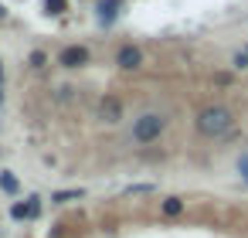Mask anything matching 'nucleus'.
I'll return each mask as SVG.
<instances>
[{"label":"nucleus","mask_w":248,"mask_h":238,"mask_svg":"<svg viewBox=\"0 0 248 238\" xmlns=\"http://www.w3.org/2000/svg\"><path fill=\"white\" fill-rule=\"evenodd\" d=\"M0 17H7V11H4V4H0Z\"/></svg>","instance_id":"15"},{"label":"nucleus","mask_w":248,"mask_h":238,"mask_svg":"<svg viewBox=\"0 0 248 238\" xmlns=\"http://www.w3.org/2000/svg\"><path fill=\"white\" fill-rule=\"evenodd\" d=\"M75 197H82V190H58V194H55V201H58V204H65V201H75Z\"/></svg>","instance_id":"10"},{"label":"nucleus","mask_w":248,"mask_h":238,"mask_svg":"<svg viewBox=\"0 0 248 238\" xmlns=\"http://www.w3.org/2000/svg\"><path fill=\"white\" fill-rule=\"evenodd\" d=\"M163 126H167V119H163V116L146 112V116H140V119H136V126H133V140H136V143H150V140H156V136L163 133Z\"/></svg>","instance_id":"2"},{"label":"nucleus","mask_w":248,"mask_h":238,"mask_svg":"<svg viewBox=\"0 0 248 238\" xmlns=\"http://www.w3.org/2000/svg\"><path fill=\"white\" fill-rule=\"evenodd\" d=\"M234 68H248V51H238L234 55Z\"/></svg>","instance_id":"13"},{"label":"nucleus","mask_w":248,"mask_h":238,"mask_svg":"<svg viewBox=\"0 0 248 238\" xmlns=\"http://www.w3.org/2000/svg\"><path fill=\"white\" fill-rule=\"evenodd\" d=\"M119 7H123V0H102V4H99V21L102 24H112Z\"/></svg>","instance_id":"6"},{"label":"nucleus","mask_w":248,"mask_h":238,"mask_svg":"<svg viewBox=\"0 0 248 238\" xmlns=\"http://www.w3.org/2000/svg\"><path fill=\"white\" fill-rule=\"evenodd\" d=\"M11 214H14V218H31V207H28V204H14Z\"/></svg>","instance_id":"11"},{"label":"nucleus","mask_w":248,"mask_h":238,"mask_svg":"<svg viewBox=\"0 0 248 238\" xmlns=\"http://www.w3.org/2000/svg\"><path fill=\"white\" fill-rule=\"evenodd\" d=\"M241 167H245V177H248V157H245V160H241Z\"/></svg>","instance_id":"14"},{"label":"nucleus","mask_w":248,"mask_h":238,"mask_svg":"<svg viewBox=\"0 0 248 238\" xmlns=\"http://www.w3.org/2000/svg\"><path fill=\"white\" fill-rule=\"evenodd\" d=\"M0 190L17 194V177H14V174H0Z\"/></svg>","instance_id":"7"},{"label":"nucleus","mask_w":248,"mask_h":238,"mask_svg":"<svg viewBox=\"0 0 248 238\" xmlns=\"http://www.w3.org/2000/svg\"><path fill=\"white\" fill-rule=\"evenodd\" d=\"M85 62H89V48H82V45H68L58 55V65H65V68H82Z\"/></svg>","instance_id":"3"},{"label":"nucleus","mask_w":248,"mask_h":238,"mask_svg":"<svg viewBox=\"0 0 248 238\" xmlns=\"http://www.w3.org/2000/svg\"><path fill=\"white\" fill-rule=\"evenodd\" d=\"M197 129H201L204 136H224V133L231 129V112H228L224 106H207V109H201V116H197Z\"/></svg>","instance_id":"1"},{"label":"nucleus","mask_w":248,"mask_h":238,"mask_svg":"<svg viewBox=\"0 0 248 238\" xmlns=\"http://www.w3.org/2000/svg\"><path fill=\"white\" fill-rule=\"evenodd\" d=\"M180 211H184L180 197H167V201H163V214H170V218H173V214H180Z\"/></svg>","instance_id":"8"},{"label":"nucleus","mask_w":248,"mask_h":238,"mask_svg":"<svg viewBox=\"0 0 248 238\" xmlns=\"http://www.w3.org/2000/svg\"><path fill=\"white\" fill-rule=\"evenodd\" d=\"M45 62H48V58H45L41 51H34V55H31V68H45Z\"/></svg>","instance_id":"12"},{"label":"nucleus","mask_w":248,"mask_h":238,"mask_svg":"<svg viewBox=\"0 0 248 238\" xmlns=\"http://www.w3.org/2000/svg\"><path fill=\"white\" fill-rule=\"evenodd\" d=\"M99 119L102 123H119L123 119V102L116 99V95H106V99H99Z\"/></svg>","instance_id":"4"},{"label":"nucleus","mask_w":248,"mask_h":238,"mask_svg":"<svg viewBox=\"0 0 248 238\" xmlns=\"http://www.w3.org/2000/svg\"><path fill=\"white\" fill-rule=\"evenodd\" d=\"M140 62H143V51H140V48H133V45L119 48V55H116V65H119V68H126V72L140 68Z\"/></svg>","instance_id":"5"},{"label":"nucleus","mask_w":248,"mask_h":238,"mask_svg":"<svg viewBox=\"0 0 248 238\" xmlns=\"http://www.w3.org/2000/svg\"><path fill=\"white\" fill-rule=\"evenodd\" d=\"M45 11L48 14H65L68 11V0H45Z\"/></svg>","instance_id":"9"}]
</instances>
